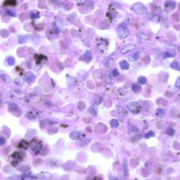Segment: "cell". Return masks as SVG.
Instances as JSON below:
<instances>
[{"mask_svg": "<svg viewBox=\"0 0 180 180\" xmlns=\"http://www.w3.org/2000/svg\"><path fill=\"white\" fill-rule=\"evenodd\" d=\"M117 32L118 37L121 40L126 38L129 34V31L128 30L127 25L125 23H122L119 25L117 29Z\"/></svg>", "mask_w": 180, "mask_h": 180, "instance_id": "1", "label": "cell"}, {"mask_svg": "<svg viewBox=\"0 0 180 180\" xmlns=\"http://www.w3.org/2000/svg\"><path fill=\"white\" fill-rule=\"evenodd\" d=\"M132 10L135 13L139 15H144L147 13V9L145 6L140 3H137L134 4L132 7Z\"/></svg>", "mask_w": 180, "mask_h": 180, "instance_id": "2", "label": "cell"}, {"mask_svg": "<svg viewBox=\"0 0 180 180\" xmlns=\"http://www.w3.org/2000/svg\"><path fill=\"white\" fill-rule=\"evenodd\" d=\"M128 110L133 114H137L139 113L141 110V105L136 102H132L128 103L127 105Z\"/></svg>", "mask_w": 180, "mask_h": 180, "instance_id": "3", "label": "cell"}, {"mask_svg": "<svg viewBox=\"0 0 180 180\" xmlns=\"http://www.w3.org/2000/svg\"><path fill=\"white\" fill-rule=\"evenodd\" d=\"M42 146V143L41 141L38 140H34L32 141L31 143V148L35 152H38L40 151Z\"/></svg>", "mask_w": 180, "mask_h": 180, "instance_id": "4", "label": "cell"}, {"mask_svg": "<svg viewBox=\"0 0 180 180\" xmlns=\"http://www.w3.org/2000/svg\"><path fill=\"white\" fill-rule=\"evenodd\" d=\"M176 3L173 0H166L164 4V6L165 10H168V12H170L175 9Z\"/></svg>", "mask_w": 180, "mask_h": 180, "instance_id": "5", "label": "cell"}, {"mask_svg": "<svg viewBox=\"0 0 180 180\" xmlns=\"http://www.w3.org/2000/svg\"><path fill=\"white\" fill-rule=\"evenodd\" d=\"M35 79H36L35 75L31 72H28L27 73H25L24 75V78L25 81L29 83L34 81Z\"/></svg>", "mask_w": 180, "mask_h": 180, "instance_id": "6", "label": "cell"}, {"mask_svg": "<svg viewBox=\"0 0 180 180\" xmlns=\"http://www.w3.org/2000/svg\"><path fill=\"white\" fill-rule=\"evenodd\" d=\"M62 28V24L61 22L59 20H55L53 22V31L55 34H59L60 31Z\"/></svg>", "mask_w": 180, "mask_h": 180, "instance_id": "7", "label": "cell"}, {"mask_svg": "<svg viewBox=\"0 0 180 180\" xmlns=\"http://www.w3.org/2000/svg\"><path fill=\"white\" fill-rule=\"evenodd\" d=\"M135 48V45L134 44H129L124 46L122 50H121V54H125L127 52H131V51L134 50Z\"/></svg>", "mask_w": 180, "mask_h": 180, "instance_id": "8", "label": "cell"}, {"mask_svg": "<svg viewBox=\"0 0 180 180\" xmlns=\"http://www.w3.org/2000/svg\"><path fill=\"white\" fill-rule=\"evenodd\" d=\"M82 137V133L78 131H73L70 134V137L72 140H79Z\"/></svg>", "mask_w": 180, "mask_h": 180, "instance_id": "9", "label": "cell"}, {"mask_svg": "<svg viewBox=\"0 0 180 180\" xmlns=\"http://www.w3.org/2000/svg\"><path fill=\"white\" fill-rule=\"evenodd\" d=\"M140 55V52L137 51V52H135L129 55V56H128V60L130 62H135L138 59Z\"/></svg>", "mask_w": 180, "mask_h": 180, "instance_id": "10", "label": "cell"}, {"mask_svg": "<svg viewBox=\"0 0 180 180\" xmlns=\"http://www.w3.org/2000/svg\"><path fill=\"white\" fill-rule=\"evenodd\" d=\"M88 111L93 116L96 117L97 114V107L96 105H92L88 109Z\"/></svg>", "mask_w": 180, "mask_h": 180, "instance_id": "11", "label": "cell"}, {"mask_svg": "<svg viewBox=\"0 0 180 180\" xmlns=\"http://www.w3.org/2000/svg\"><path fill=\"white\" fill-rule=\"evenodd\" d=\"M119 64H120V66L122 70H128L130 68L129 63H128L127 61H126L125 60L121 61V62H120Z\"/></svg>", "mask_w": 180, "mask_h": 180, "instance_id": "12", "label": "cell"}, {"mask_svg": "<svg viewBox=\"0 0 180 180\" xmlns=\"http://www.w3.org/2000/svg\"><path fill=\"white\" fill-rule=\"evenodd\" d=\"M171 68L174 70L179 71L180 70V64L177 61L174 60L171 64Z\"/></svg>", "mask_w": 180, "mask_h": 180, "instance_id": "13", "label": "cell"}, {"mask_svg": "<svg viewBox=\"0 0 180 180\" xmlns=\"http://www.w3.org/2000/svg\"><path fill=\"white\" fill-rule=\"evenodd\" d=\"M0 79H1L5 83H9L11 82V79L10 77L6 74H1L0 75Z\"/></svg>", "mask_w": 180, "mask_h": 180, "instance_id": "14", "label": "cell"}, {"mask_svg": "<svg viewBox=\"0 0 180 180\" xmlns=\"http://www.w3.org/2000/svg\"><path fill=\"white\" fill-rule=\"evenodd\" d=\"M84 57L86 60L88 61H91L92 60V55L91 52L89 51H86V52L84 54Z\"/></svg>", "mask_w": 180, "mask_h": 180, "instance_id": "15", "label": "cell"}, {"mask_svg": "<svg viewBox=\"0 0 180 180\" xmlns=\"http://www.w3.org/2000/svg\"><path fill=\"white\" fill-rule=\"evenodd\" d=\"M110 124L113 128H117L119 126V122L117 119H112L110 121Z\"/></svg>", "mask_w": 180, "mask_h": 180, "instance_id": "16", "label": "cell"}, {"mask_svg": "<svg viewBox=\"0 0 180 180\" xmlns=\"http://www.w3.org/2000/svg\"><path fill=\"white\" fill-rule=\"evenodd\" d=\"M102 101H103V98L101 96L95 95L94 96V102L96 104L99 105L101 104Z\"/></svg>", "mask_w": 180, "mask_h": 180, "instance_id": "17", "label": "cell"}, {"mask_svg": "<svg viewBox=\"0 0 180 180\" xmlns=\"http://www.w3.org/2000/svg\"><path fill=\"white\" fill-rule=\"evenodd\" d=\"M7 63L9 66H14L15 63V59L12 56H9L7 59Z\"/></svg>", "mask_w": 180, "mask_h": 180, "instance_id": "18", "label": "cell"}, {"mask_svg": "<svg viewBox=\"0 0 180 180\" xmlns=\"http://www.w3.org/2000/svg\"><path fill=\"white\" fill-rule=\"evenodd\" d=\"M132 88L133 91L134 92H135V93H137L140 92L141 90V87L137 84L133 85Z\"/></svg>", "mask_w": 180, "mask_h": 180, "instance_id": "19", "label": "cell"}, {"mask_svg": "<svg viewBox=\"0 0 180 180\" xmlns=\"http://www.w3.org/2000/svg\"><path fill=\"white\" fill-rule=\"evenodd\" d=\"M137 81L141 84H145L147 82V79L144 76H140L137 79Z\"/></svg>", "mask_w": 180, "mask_h": 180, "instance_id": "20", "label": "cell"}, {"mask_svg": "<svg viewBox=\"0 0 180 180\" xmlns=\"http://www.w3.org/2000/svg\"><path fill=\"white\" fill-rule=\"evenodd\" d=\"M6 14L10 17H15L17 16V13L13 11V10H8L6 11Z\"/></svg>", "mask_w": 180, "mask_h": 180, "instance_id": "21", "label": "cell"}, {"mask_svg": "<svg viewBox=\"0 0 180 180\" xmlns=\"http://www.w3.org/2000/svg\"><path fill=\"white\" fill-rule=\"evenodd\" d=\"M174 132H175L174 130L172 128L170 127L167 128V129L166 130V133L168 135H171V136L173 135V134H174Z\"/></svg>", "mask_w": 180, "mask_h": 180, "instance_id": "22", "label": "cell"}, {"mask_svg": "<svg viewBox=\"0 0 180 180\" xmlns=\"http://www.w3.org/2000/svg\"><path fill=\"white\" fill-rule=\"evenodd\" d=\"M156 135V133H154L153 131H149L148 132H147L145 135H144V137L146 138H149L151 137H154V136Z\"/></svg>", "mask_w": 180, "mask_h": 180, "instance_id": "23", "label": "cell"}, {"mask_svg": "<svg viewBox=\"0 0 180 180\" xmlns=\"http://www.w3.org/2000/svg\"><path fill=\"white\" fill-rule=\"evenodd\" d=\"M16 0H6L5 2V4L8 5H16Z\"/></svg>", "mask_w": 180, "mask_h": 180, "instance_id": "24", "label": "cell"}, {"mask_svg": "<svg viewBox=\"0 0 180 180\" xmlns=\"http://www.w3.org/2000/svg\"><path fill=\"white\" fill-rule=\"evenodd\" d=\"M28 39V37L27 36H22L19 38V43H23L27 41Z\"/></svg>", "mask_w": 180, "mask_h": 180, "instance_id": "25", "label": "cell"}, {"mask_svg": "<svg viewBox=\"0 0 180 180\" xmlns=\"http://www.w3.org/2000/svg\"><path fill=\"white\" fill-rule=\"evenodd\" d=\"M173 55L169 52H165L163 54V58H167L170 57H173Z\"/></svg>", "mask_w": 180, "mask_h": 180, "instance_id": "26", "label": "cell"}, {"mask_svg": "<svg viewBox=\"0 0 180 180\" xmlns=\"http://www.w3.org/2000/svg\"><path fill=\"white\" fill-rule=\"evenodd\" d=\"M123 168H124V174L125 175L126 177H127V175H128V170H127V164L126 163H124V164L123 165Z\"/></svg>", "mask_w": 180, "mask_h": 180, "instance_id": "27", "label": "cell"}, {"mask_svg": "<svg viewBox=\"0 0 180 180\" xmlns=\"http://www.w3.org/2000/svg\"><path fill=\"white\" fill-rule=\"evenodd\" d=\"M175 87L178 88H180V77H178L176 81Z\"/></svg>", "mask_w": 180, "mask_h": 180, "instance_id": "28", "label": "cell"}, {"mask_svg": "<svg viewBox=\"0 0 180 180\" xmlns=\"http://www.w3.org/2000/svg\"><path fill=\"white\" fill-rule=\"evenodd\" d=\"M112 74H113V76H115V77H117V76H118L119 75V73L118 71V70L117 69H114L113 70Z\"/></svg>", "mask_w": 180, "mask_h": 180, "instance_id": "29", "label": "cell"}, {"mask_svg": "<svg viewBox=\"0 0 180 180\" xmlns=\"http://www.w3.org/2000/svg\"><path fill=\"white\" fill-rule=\"evenodd\" d=\"M118 110L120 114L125 115L124 113H126V111H125L123 108H122V110H121V107H118Z\"/></svg>", "mask_w": 180, "mask_h": 180, "instance_id": "30", "label": "cell"}, {"mask_svg": "<svg viewBox=\"0 0 180 180\" xmlns=\"http://www.w3.org/2000/svg\"><path fill=\"white\" fill-rule=\"evenodd\" d=\"M5 143V138L2 136H0V145H2L4 144Z\"/></svg>", "mask_w": 180, "mask_h": 180, "instance_id": "31", "label": "cell"}, {"mask_svg": "<svg viewBox=\"0 0 180 180\" xmlns=\"http://www.w3.org/2000/svg\"><path fill=\"white\" fill-rule=\"evenodd\" d=\"M158 110H159V111H158V112L159 113V114H158V116H159V117H161V115H162V117H163V115H164V111H163V110L161 109H159Z\"/></svg>", "mask_w": 180, "mask_h": 180, "instance_id": "32", "label": "cell"}, {"mask_svg": "<svg viewBox=\"0 0 180 180\" xmlns=\"http://www.w3.org/2000/svg\"><path fill=\"white\" fill-rule=\"evenodd\" d=\"M41 175H41V177H43V178H48L49 177H51V174H49V173H48L47 175H45V173H41Z\"/></svg>", "mask_w": 180, "mask_h": 180, "instance_id": "33", "label": "cell"}, {"mask_svg": "<svg viewBox=\"0 0 180 180\" xmlns=\"http://www.w3.org/2000/svg\"><path fill=\"white\" fill-rule=\"evenodd\" d=\"M31 18H32V19H38V18H40V16L36 14H35V13H31Z\"/></svg>", "mask_w": 180, "mask_h": 180, "instance_id": "34", "label": "cell"}, {"mask_svg": "<svg viewBox=\"0 0 180 180\" xmlns=\"http://www.w3.org/2000/svg\"><path fill=\"white\" fill-rule=\"evenodd\" d=\"M109 180H121V179H120L118 177L114 176H111L109 178Z\"/></svg>", "mask_w": 180, "mask_h": 180, "instance_id": "35", "label": "cell"}, {"mask_svg": "<svg viewBox=\"0 0 180 180\" xmlns=\"http://www.w3.org/2000/svg\"><path fill=\"white\" fill-rule=\"evenodd\" d=\"M22 81V80L20 79V81H18V79H17V80H15V83L16 84H17V85H21L23 84V82H20V81Z\"/></svg>", "mask_w": 180, "mask_h": 180, "instance_id": "36", "label": "cell"}, {"mask_svg": "<svg viewBox=\"0 0 180 180\" xmlns=\"http://www.w3.org/2000/svg\"><path fill=\"white\" fill-rule=\"evenodd\" d=\"M76 1L81 3H85V2H86L87 0H76Z\"/></svg>", "mask_w": 180, "mask_h": 180, "instance_id": "37", "label": "cell"}, {"mask_svg": "<svg viewBox=\"0 0 180 180\" xmlns=\"http://www.w3.org/2000/svg\"><path fill=\"white\" fill-rule=\"evenodd\" d=\"M1 102H2V101H1V100H0V103H1Z\"/></svg>", "mask_w": 180, "mask_h": 180, "instance_id": "38", "label": "cell"}]
</instances>
